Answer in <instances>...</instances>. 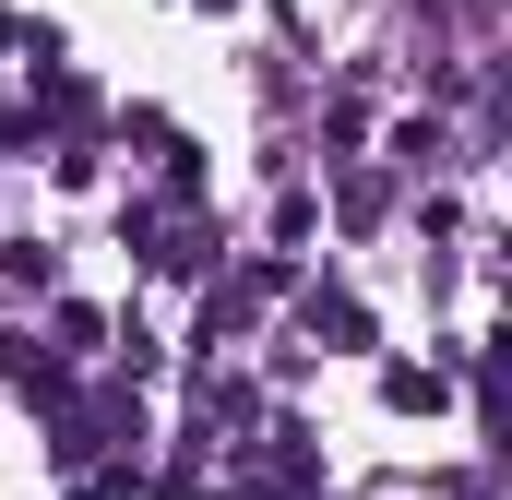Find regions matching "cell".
Listing matches in <instances>:
<instances>
[{
	"mask_svg": "<svg viewBox=\"0 0 512 500\" xmlns=\"http://www.w3.org/2000/svg\"><path fill=\"white\" fill-rule=\"evenodd\" d=\"M310 334H334V346H370V310H358L346 286H322V298H310Z\"/></svg>",
	"mask_w": 512,
	"mask_h": 500,
	"instance_id": "cell-1",
	"label": "cell"
},
{
	"mask_svg": "<svg viewBox=\"0 0 512 500\" xmlns=\"http://www.w3.org/2000/svg\"><path fill=\"white\" fill-rule=\"evenodd\" d=\"M382 405H405V417H417V405H441V370H417V358H393V370H382Z\"/></svg>",
	"mask_w": 512,
	"mask_h": 500,
	"instance_id": "cell-2",
	"label": "cell"
}]
</instances>
